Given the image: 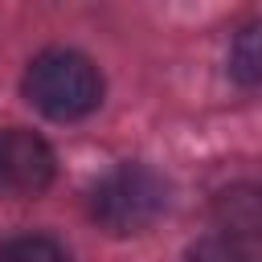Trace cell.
I'll list each match as a JSON object with an SVG mask.
<instances>
[{
	"label": "cell",
	"instance_id": "6da1fadb",
	"mask_svg": "<svg viewBox=\"0 0 262 262\" xmlns=\"http://www.w3.org/2000/svg\"><path fill=\"white\" fill-rule=\"evenodd\" d=\"M25 98L41 115L70 123L102 102V74L78 49H45L25 70Z\"/></svg>",
	"mask_w": 262,
	"mask_h": 262
},
{
	"label": "cell",
	"instance_id": "7a4b0ae2",
	"mask_svg": "<svg viewBox=\"0 0 262 262\" xmlns=\"http://www.w3.org/2000/svg\"><path fill=\"white\" fill-rule=\"evenodd\" d=\"M168 209V180L147 164H119L90 188V217L115 233H143Z\"/></svg>",
	"mask_w": 262,
	"mask_h": 262
},
{
	"label": "cell",
	"instance_id": "3957f363",
	"mask_svg": "<svg viewBox=\"0 0 262 262\" xmlns=\"http://www.w3.org/2000/svg\"><path fill=\"white\" fill-rule=\"evenodd\" d=\"M57 160L53 147L29 131V127H4L0 131V196H41L53 184Z\"/></svg>",
	"mask_w": 262,
	"mask_h": 262
},
{
	"label": "cell",
	"instance_id": "277c9868",
	"mask_svg": "<svg viewBox=\"0 0 262 262\" xmlns=\"http://www.w3.org/2000/svg\"><path fill=\"white\" fill-rule=\"evenodd\" d=\"M213 225L229 242H258L262 237V184H229L213 196Z\"/></svg>",
	"mask_w": 262,
	"mask_h": 262
},
{
	"label": "cell",
	"instance_id": "5b68a950",
	"mask_svg": "<svg viewBox=\"0 0 262 262\" xmlns=\"http://www.w3.org/2000/svg\"><path fill=\"white\" fill-rule=\"evenodd\" d=\"M229 74L242 86H262V20L242 25L229 45Z\"/></svg>",
	"mask_w": 262,
	"mask_h": 262
},
{
	"label": "cell",
	"instance_id": "8992f818",
	"mask_svg": "<svg viewBox=\"0 0 262 262\" xmlns=\"http://www.w3.org/2000/svg\"><path fill=\"white\" fill-rule=\"evenodd\" d=\"M0 262H70V254L53 237L25 233V237H12L0 246Z\"/></svg>",
	"mask_w": 262,
	"mask_h": 262
},
{
	"label": "cell",
	"instance_id": "52a82bcc",
	"mask_svg": "<svg viewBox=\"0 0 262 262\" xmlns=\"http://www.w3.org/2000/svg\"><path fill=\"white\" fill-rule=\"evenodd\" d=\"M184 262H262L250 246H242V242H229V237H201V242H192L188 250H184Z\"/></svg>",
	"mask_w": 262,
	"mask_h": 262
}]
</instances>
